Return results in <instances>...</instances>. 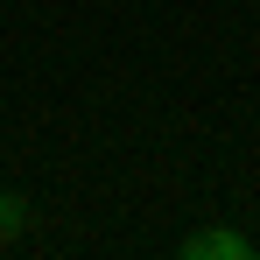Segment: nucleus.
I'll return each mask as SVG.
<instances>
[{"label":"nucleus","instance_id":"f257e3e1","mask_svg":"<svg viewBox=\"0 0 260 260\" xmlns=\"http://www.w3.org/2000/svg\"><path fill=\"white\" fill-rule=\"evenodd\" d=\"M253 239L246 232H190L183 239V260H246Z\"/></svg>","mask_w":260,"mask_h":260},{"label":"nucleus","instance_id":"f03ea898","mask_svg":"<svg viewBox=\"0 0 260 260\" xmlns=\"http://www.w3.org/2000/svg\"><path fill=\"white\" fill-rule=\"evenodd\" d=\"M21 225H28V197L0 190V246H7V239H21Z\"/></svg>","mask_w":260,"mask_h":260}]
</instances>
